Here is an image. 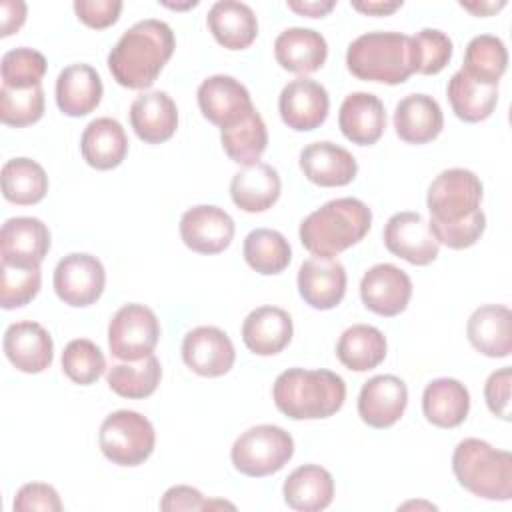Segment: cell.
Masks as SVG:
<instances>
[{"mask_svg": "<svg viewBox=\"0 0 512 512\" xmlns=\"http://www.w3.org/2000/svg\"><path fill=\"white\" fill-rule=\"evenodd\" d=\"M176 48L172 28L156 18L132 24L108 54L114 80L132 90L150 88Z\"/></svg>", "mask_w": 512, "mask_h": 512, "instance_id": "6da1fadb", "label": "cell"}, {"mask_svg": "<svg viewBox=\"0 0 512 512\" xmlns=\"http://www.w3.org/2000/svg\"><path fill=\"white\" fill-rule=\"evenodd\" d=\"M276 408L292 420H318L336 414L346 400V384L332 370L288 368L274 380Z\"/></svg>", "mask_w": 512, "mask_h": 512, "instance_id": "7a4b0ae2", "label": "cell"}, {"mask_svg": "<svg viewBox=\"0 0 512 512\" xmlns=\"http://www.w3.org/2000/svg\"><path fill=\"white\" fill-rule=\"evenodd\" d=\"M370 208L352 196L334 198L310 212L300 224L302 246L322 258H334L358 244L370 230Z\"/></svg>", "mask_w": 512, "mask_h": 512, "instance_id": "3957f363", "label": "cell"}, {"mask_svg": "<svg viewBox=\"0 0 512 512\" xmlns=\"http://www.w3.org/2000/svg\"><path fill=\"white\" fill-rule=\"evenodd\" d=\"M348 70L368 82L402 84L414 74L412 38L402 32H366L346 50Z\"/></svg>", "mask_w": 512, "mask_h": 512, "instance_id": "277c9868", "label": "cell"}, {"mask_svg": "<svg viewBox=\"0 0 512 512\" xmlns=\"http://www.w3.org/2000/svg\"><path fill=\"white\" fill-rule=\"evenodd\" d=\"M452 470L462 488L484 500L512 498V454L486 440L464 438L452 454Z\"/></svg>", "mask_w": 512, "mask_h": 512, "instance_id": "5b68a950", "label": "cell"}, {"mask_svg": "<svg viewBox=\"0 0 512 512\" xmlns=\"http://www.w3.org/2000/svg\"><path fill=\"white\" fill-rule=\"evenodd\" d=\"M292 456L294 440L276 424H258L244 430L230 450L234 468L252 478L270 476L282 470Z\"/></svg>", "mask_w": 512, "mask_h": 512, "instance_id": "8992f818", "label": "cell"}, {"mask_svg": "<svg viewBox=\"0 0 512 512\" xmlns=\"http://www.w3.org/2000/svg\"><path fill=\"white\" fill-rule=\"evenodd\" d=\"M98 444L112 464L138 466L154 452L156 432L152 422L140 412L116 410L100 424Z\"/></svg>", "mask_w": 512, "mask_h": 512, "instance_id": "52a82bcc", "label": "cell"}, {"mask_svg": "<svg viewBox=\"0 0 512 512\" xmlns=\"http://www.w3.org/2000/svg\"><path fill=\"white\" fill-rule=\"evenodd\" d=\"M482 182L466 168L442 170L428 186L426 206L430 220L434 222H456L480 208Z\"/></svg>", "mask_w": 512, "mask_h": 512, "instance_id": "ba28073f", "label": "cell"}, {"mask_svg": "<svg viewBox=\"0 0 512 512\" xmlns=\"http://www.w3.org/2000/svg\"><path fill=\"white\" fill-rule=\"evenodd\" d=\"M160 338V322L144 304H124L108 324V346L114 358L132 362L154 352Z\"/></svg>", "mask_w": 512, "mask_h": 512, "instance_id": "9c48e42d", "label": "cell"}, {"mask_svg": "<svg viewBox=\"0 0 512 512\" xmlns=\"http://www.w3.org/2000/svg\"><path fill=\"white\" fill-rule=\"evenodd\" d=\"M52 284L56 296L64 304L84 308L102 296L106 270L96 256L86 252H72L56 264Z\"/></svg>", "mask_w": 512, "mask_h": 512, "instance_id": "30bf717a", "label": "cell"}, {"mask_svg": "<svg viewBox=\"0 0 512 512\" xmlns=\"http://www.w3.org/2000/svg\"><path fill=\"white\" fill-rule=\"evenodd\" d=\"M382 238L388 252L414 266L434 262L440 250V244L428 228V220L418 212L392 214L384 226Z\"/></svg>", "mask_w": 512, "mask_h": 512, "instance_id": "8fae6325", "label": "cell"}, {"mask_svg": "<svg viewBox=\"0 0 512 512\" xmlns=\"http://www.w3.org/2000/svg\"><path fill=\"white\" fill-rule=\"evenodd\" d=\"M182 360L198 376L226 374L236 360L230 336L216 326H196L182 340Z\"/></svg>", "mask_w": 512, "mask_h": 512, "instance_id": "7c38bea8", "label": "cell"}, {"mask_svg": "<svg viewBox=\"0 0 512 512\" xmlns=\"http://www.w3.org/2000/svg\"><path fill=\"white\" fill-rule=\"evenodd\" d=\"M412 296L410 276L390 264H374L368 268L360 280V298L368 310L380 316H396L406 310Z\"/></svg>", "mask_w": 512, "mask_h": 512, "instance_id": "4fadbf2b", "label": "cell"}, {"mask_svg": "<svg viewBox=\"0 0 512 512\" xmlns=\"http://www.w3.org/2000/svg\"><path fill=\"white\" fill-rule=\"evenodd\" d=\"M328 108L330 98L326 88L306 76L290 80L278 98L282 122L296 132L316 130L320 124H324Z\"/></svg>", "mask_w": 512, "mask_h": 512, "instance_id": "5bb4252c", "label": "cell"}, {"mask_svg": "<svg viewBox=\"0 0 512 512\" xmlns=\"http://www.w3.org/2000/svg\"><path fill=\"white\" fill-rule=\"evenodd\" d=\"M180 236L192 252L218 254L226 250L234 238V220L218 206L198 204L182 214Z\"/></svg>", "mask_w": 512, "mask_h": 512, "instance_id": "9a60e30c", "label": "cell"}, {"mask_svg": "<svg viewBox=\"0 0 512 512\" xmlns=\"http://www.w3.org/2000/svg\"><path fill=\"white\" fill-rule=\"evenodd\" d=\"M50 250V230L40 218H8L0 230V256L8 266H40Z\"/></svg>", "mask_w": 512, "mask_h": 512, "instance_id": "2e32d148", "label": "cell"}, {"mask_svg": "<svg viewBox=\"0 0 512 512\" xmlns=\"http://www.w3.org/2000/svg\"><path fill=\"white\" fill-rule=\"evenodd\" d=\"M196 98L202 116L220 128L230 126L254 110L246 86L228 74H214L202 80Z\"/></svg>", "mask_w": 512, "mask_h": 512, "instance_id": "e0dca14e", "label": "cell"}, {"mask_svg": "<svg viewBox=\"0 0 512 512\" xmlns=\"http://www.w3.org/2000/svg\"><path fill=\"white\" fill-rule=\"evenodd\" d=\"M408 404V388L394 374H378L364 382L358 394V416L372 428L396 424Z\"/></svg>", "mask_w": 512, "mask_h": 512, "instance_id": "ac0fdd59", "label": "cell"}, {"mask_svg": "<svg viewBox=\"0 0 512 512\" xmlns=\"http://www.w3.org/2000/svg\"><path fill=\"white\" fill-rule=\"evenodd\" d=\"M4 354L10 364L26 374L44 372L54 358V342L48 330L34 320H20L4 332Z\"/></svg>", "mask_w": 512, "mask_h": 512, "instance_id": "d6986e66", "label": "cell"}, {"mask_svg": "<svg viewBox=\"0 0 512 512\" xmlns=\"http://www.w3.org/2000/svg\"><path fill=\"white\" fill-rule=\"evenodd\" d=\"M298 292L316 310L336 308L346 294V270L336 258L312 256L298 270Z\"/></svg>", "mask_w": 512, "mask_h": 512, "instance_id": "ffe728a7", "label": "cell"}, {"mask_svg": "<svg viewBox=\"0 0 512 512\" xmlns=\"http://www.w3.org/2000/svg\"><path fill=\"white\" fill-rule=\"evenodd\" d=\"M300 170L304 176L324 188L346 186L356 178L358 162L340 144L330 140L312 142L300 152Z\"/></svg>", "mask_w": 512, "mask_h": 512, "instance_id": "44dd1931", "label": "cell"}, {"mask_svg": "<svg viewBox=\"0 0 512 512\" xmlns=\"http://www.w3.org/2000/svg\"><path fill=\"white\" fill-rule=\"evenodd\" d=\"M274 56L284 70L306 76L324 66L328 44L318 30L292 26L276 36Z\"/></svg>", "mask_w": 512, "mask_h": 512, "instance_id": "7402d4cb", "label": "cell"}, {"mask_svg": "<svg viewBox=\"0 0 512 512\" xmlns=\"http://www.w3.org/2000/svg\"><path fill=\"white\" fill-rule=\"evenodd\" d=\"M130 124L146 144L166 142L178 128L176 102L162 90L142 92L130 106Z\"/></svg>", "mask_w": 512, "mask_h": 512, "instance_id": "603a6c76", "label": "cell"}, {"mask_svg": "<svg viewBox=\"0 0 512 512\" xmlns=\"http://www.w3.org/2000/svg\"><path fill=\"white\" fill-rule=\"evenodd\" d=\"M338 126L342 134L354 144H376L386 128L384 104L370 92H352L340 106Z\"/></svg>", "mask_w": 512, "mask_h": 512, "instance_id": "cb8c5ba5", "label": "cell"}, {"mask_svg": "<svg viewBox=\"0 0 512 512\" xmlns=\"http://www.w3.org/2000/svg\"><path fill=\"white\" fill-rule=\"evenodd\" d=\"M292 318L278 306H258L242 322V340L258 356H274L292 340Z\"/></svg>", "mask_w": 512, "mask_h": 512, "instance_id": "d4e9b609", "label": "cell"}, {"mask_svg": "<svg viewBox=\"0 0 512 512\" xmlns=\"http://www.w3.org/2000/svg\"><path fill=\"white\" fill-rule=\"evenodd\" d=\"M470 344L488 358H506L512 352V312L502 304L476 308L466 324Z\"/></svg>", "mask_w": 512, "mask_h": 512, "instance_id": "484cf974", "label": "cell"}, {"mask_svg": "<svg viewBox=\"0 0 512 512\" xmlns=\"http://www.w3.org/2000/svg\"><path fill=\"white\" fill-rule=\"evenodd\" d=\"M102 78L90 64H70L56 78V104L72 118L96 110L102 100Z\"/></svg>", "mask_w": 512, "mask_h": 512, "instance_id": "4316f807", "label": "cell"}, {"mask_svg": "<svg viewBox=\"0 0 512 512\" xmlns=\"http://www.w3.org/2000/svg\"><path fill=\"white\" fill-rule=\"evenodd\" d=\"M444 128L440 104L428 94H408L394 110V130L408 144L432 142Z\"/></svg>", "mask_w": 512, "mask_h": 512, "instance_id": "83f0119b", "label": "cell"}, {"mask_svg": "<svg viewBox=\"0 0 512 512\" xmlns=\"http://www.w3.org/2000/svg\"><path fill=\"white\" fill-rule=\"evenodd\" d=\"M208 28L216 42L228 50H244L258 36L254 10L238 0H218L206 16Z\"/></svg>", "mask_w": 512, "mask_h": 512, "instance_id": "f1b7e54d", "label": "cell"}, {"mask_svg": "<svg viewBox=\"0 0 512 512\" xmlns=\"http://www.w3.org/2000/svg\"><path fill=\"white\" fill-rule=\"evenodd\" d=\"M282 182L276 172L266 162H254L244 166L232 176L230 196L232 202L244 212H264L276 204L280 198Z\"/></svg>", "mask_w": 512, "mask_h": 512, "instance_id": "f546056e", "label": "cell"}, {"mask_svg": "<svg viewBox=\"0 0 512 512\" xmlns=\"http://www.w3.org/2000/svg\"><path fill=\"white\" fill-rule=\"evenodd\" d=\"M80 152L86 164L96 170L120 166L128 152V138L122 124L108 116L92 120L82 132Z\"/></svg>", "mask_w": 512, "mask_h": 512, "instance_id": "4dcf8cb0", "label": "cell"}, {"mask_svg": "<svg viewBox=\"0 0 512 512\" xmlns=\"http://www.w3.org/2000/svg\"><path fill=\"white\" fill-rule=\"evenodd\" d=\"M284 502L298 512H320L332 504L334 478L318 464L298 466L282 486Z\"/></svg>", "mask_w": 512, "mask_h": 512, "instance_id": "1f68e13d", "label": "cell"}, {"mask_svg": "<svg viewBox=\"0 0 512 512\" xmlns=\"http://www.w3.org/2000/svg\"><path fill=\"white\" fill-rule=\"evenodd\" d=\"M470 410L468 388L456 378H436L422 392V412L438 428L460 426Z\"/></svg>", "mask_w": 512, "mask_h": 512, "instance_id": "d6a6232c", "label": "cell"}, {"mask_svg": "<svg viewBox=\"0 0 512 512\" xmlns=\"http://www.w3.org/2000/svg\"><path fill=\"white\" fill-rule=\"evenodd\" d=\"M386 336L370 324H354L346 328L336 344L338 360L354 372L376 368L386 358Z\"/></svg>", "mask_w": 512, "mask_h": 512, "instance_id": "836d02e7", "label": "cell"}, {"mask_svg": "<svg viewBox=\"0 0 512 512\" xmlns=\"http://www.w3.org/2000/svg\"><path fill=\"white\" fill-rule=\"evenodd\" d=\"M220 142L232 162L242 166L260 162L268 146V130L260 112L254 108L230 126L220 128Z\"/></svg>", "mask_w": 512, "mask_h": 512, "instance_id": "e575fe53", "label": "cell"}, {"mask_svg": "<svg viewBox=\"0 0 512 512\" xmlns=\"http://www.w3.org/2000/svg\"><path fill=\"white\" fill-rule=\"evenodd\" d=\"M446 94L454 114L464 122L486 120L498 102V86L480 84L464 70L452 74L446 86Z\"/></svg>", "mask_w": 512, "mask_h": 512, "instance_id": "d590c367", "label": "cell"}, {"mask_svg": "<svg viewBox=\"0 0 512 512\" xmlns=\"http://www.w3.org/2000/svg\"><path fill=\"white\" fill-rule=\"evenodd\" d=\"M48 192L46 170L32 158H12L2 166V194L8 202L30 206Z\"/></svg>", "mask_w": 512, "mask_h": 512, "instance_id": "8d00e7d4", "label": "cell"}, {"mask_svg": "<svg viewBox=\"0 0 512 512\" xmlns=\"http://www.w3.org/2000/svg\"><path fill=\"white\" fill-rule=\"evenodd\" d=\"M160 378H162V366L154 354H148L140 360L114 364L106 374V382L110 390L122 398H132V400L154 394L160 384Z\"/></svg>", "mask_w": 512, "mask_h": 512, "instance_id": "74e56055", "label": "cell"}, {"mask_svg": "<svg viewBox=\"0 0 512 512\" xmlns=\"http://www.w3.org/2000/svg\"><path fill=\"white\" fill-rule=\"evenodd\" d=\"M244 260L258 274H280L292 260V248L284 234L270 228H256L244 238Z\"/></svg>", "mask_w": 512, "mask_h": 512, "instance_id": "f35d334b", "label": "cell"}, {"mask_svg": "<svg viewBox=\"0 0 512 512\" xmlns=\"http://www.w3.org/2000/svg\"><path fill=\"white\" fill-rule=\"evenodd\" d=\"M508 52L504 42L492 34L474 36L464 52V70L470 78L480 84L498 86V80L506 72Z\"/></svg>", "mask_w": 512, "mask_h": 512, "instance_id": "ab89813d", "label": "cell"}, {"mask_svg": "<svg viewBox=\"0 0 512 512\" xmlns=\"http://www.w3.org/2000/svg\"><path fill=\"white\" fill-rule=\"evenodd\" d=\"M62 370L64 374L80 384H94L106 370V358L98 344L88 338H74L64 346L62 352Z\"/></svg>", "mask_w": 512, "mask_h": 512, "instance_id": "60d3db41", "label": "cell"}, {"mask_svg": "<svg viewBox=\"0 0 512 512\" xmlns=\"http://www.w3.org/2000/svg\"><path fill=\"white\" fill-rule=\"evenodd\" d=\"M46 58L42 52L20 46L4 52L0 62V74H2V86L8 88H32L40 86L44 74H46Z\"/></svg>", "mask_w": 512, "mask_h": 512, "instance_id": "b9f144b4", "label": "cell"}, {"mask_svg": "<svg viewBox=\"0 0 512 512\" xmlns=\"http://www.w3.org/2000/svg\"><path fill=\"white\" fill-rule=\"evenodd\" d=\"M44 114V90L32 88H0V120L6 126L22 128L38 122Z\"/></svg>", "mask_w": 512, "mask_h": 512, "instance_id": "7bdbcfd3", "label": "cell"}, {"mask_svg": "<svg viewBox=\"0 0 512 512\" xmlns=\"http://www.w3.org/2000/svg\"><path fill=\"white\" fill-rule=\"evenodd\" d=\"M452 40L448 34L436 28H424L412 36V58L414 72L418 74H438L444 70L452 58Z\"/></svg>", "mask_w": 512, "mask_h": 512, "instance_id": "ee69618b", "label": "cell"}, {"mask_svg": "<svg viewBox=\"0 0 512 512\" xmlns=\"http://www.w3.org/2000/svg\"><path fill=\"white\" fill-rule=\"evenodd\" d=\"M40 266H8L2 264L0 306L4 310L26 306L40 290Z\"/></svg>", "mask_w": 512, "mask_h": 512, "instance_id": "f6af8a7d", "label": "cell"}, {"mask_svg": "<svg viewBox=\"0 0 512 512\" xmlns=\"http://www.w3.org/2000/svg\"><path fill=\"white\" fill-rule=\"evenodd\" d=\"M428 228L438 244H444L452 250H464L474 246L486 228V214L478 208L470 216L456 222H428Z\"/></svg>", "mask_w": 512, "mask_h": 512, "instance_id": "bcb514c9", "label": "cell"}, {"mask_svg": "<svg viewBox=\"0 0 512 512\" xmlns=\"http://www.w3.org/2000/svg\"><path fill=\"white\" fill-rule=\"evenodd\" d=\"M12 508L14 512H60L64 506L54 486L44 482H28L16 492Z\"/></svg>", "mask_w": 512, "mask_h": 512, "instance_id": "7dc6e473", "label": "cell"}, {"mask_svg": "<svg viewBox=\"0 0 512 512\" xmlns=\"http://www.w3.org/2000/svg\"><path fill=\"white\" fill-rule=\"evenodd\" d=\"M510 380L512 370L510 366H504L494 370L484 384V398L488 410L506 422L510 420Z\"/></svg>", "mask_w": 512, "mask_h": 512, "instance_id": "c3c4849f", "label": "cell"}, {"mask_svg": "<svg viewBox=\"0 0 512 512\" xmlns=\"http://www.w3.org/2000/svg\"><path fill=\"white\" fill-rule=\"evenodd\" d=\"M74 12L86 26L102 30L112 26L118 20L122 12V2L120 0H76Z\"/></svg>", "mask_w": 512, "mask_h": 512, "instance_id": "681fc988", "label": "cell"}, {"mask_svg": "<svg viewBox=\"0 0 512 512\" xmlns=\"http://www.w3.org/2000/svg\"><path fill=\"white\" fill-rule=\"evenodd\" d=\"M206 498L198 488L192 486H172L164 492L160 500V510L178 512V510H206Z\"/></svg>", "mask_w": 512, "mask_h": 512, "instance_id": "f907efd6", "label": "cell"}, {"mask_svg": "<svg viewBox=\"0 0 512 512\" xmlns=\"http://www.w3.org/2000/svg\"><path fill=\"white\" fill-rule=\"evenodd\" d=\"M0 36H10L20 30L26 20V4L22 0H4L0 4Z\"/></svg>", "mask_w": 512, "mask_h": 512, "instance_id": "816d5d0a", "label": "cell"}, {"mask_svg": "<svg viewBox=\"0 0 512 512\" xmlns=\"http://www.w3.org/2000/svg\"><path fill=\"white\" fill-rule=\"evenodd\" d=\"M286 4L296 14L308 18H322L336 6L334 0H288Z\"/></svg>", "mask_w": 512, "mask_h": 512, "instance_id": "f5cc1de1", "label": "cell"}, {"mask_svg": "<svg viewBox=\"0 0 512 512\" xmlns=\"http://www.w3.org/2000/svg\"><path fill=\"white\" fill-rule=\"evenodd\" d=\"M352 8L368 16H388L402 8V0H356Z\"/></svg>", "mask_w": 512, "mask_h": 512, "instance_id": "db71d44e", "label": "cell"}, {"mask_svg": "<svg viewBox=\"0 0 512 512\" xmlns=\"http://www.w3.org/2000/svg\"><path fill=\"white\" fill-rule=\"evenodd\" d=\"M460 6L464 10H470L474 16H488V14L504 8L506 2L504 0H500V2H460Z\"/></svg>", "mask_w": 512, "mask_h": 512, "instance_id": "11a10c76", "label": "cell"}, {"mask_svg": "<svg viewBox=\"0 0 512 512\" xmlns=\"http://www.w3.org/2000/svg\"><path fill=\"white\" fill-rule=\"evenodd\" d=\"M164 6H168V8H176V10H182V8H192V6H196L198 2L196 0H188L186 4H172V2H162Z\"/></svg>", "mask_w": 512, "mask_h": 512, "instance_id": "9f6ffc18", "label": "cell"}, {"mask_svg": "<svg viewBox=\"0 0 512 512\" xmlns=\"http://www.w3.org/2000/svg\"><path fill=\"white\" fill-rule=\"evenodd\" d=\"M412 506H416V508H420V506H426V508H436L434 504H428V502H406V504H402L400 508H412Z\"/></svg>", "mask_w": 512, "mask_h": 512, "instance_id": "6f0895ef", "label": "cell"}]
</instances>
